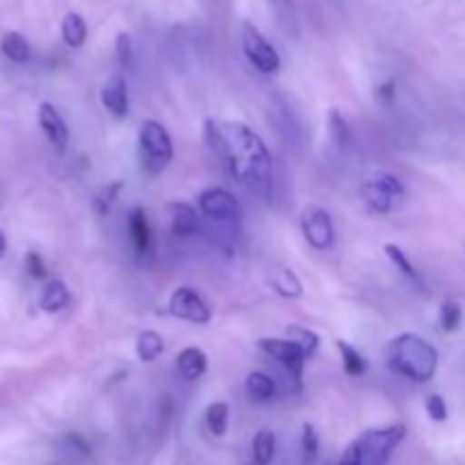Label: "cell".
<instances>
[{
  "mask_svg": "<svg viewBox=\"0 0 465 465\" xmlns=\"http://www.w3.org/2000/svg\"><path fill=\"white\" fill-rule=\"evenodd\" d=\"M204 136H207L213 157L241 186H245L259 200H271L272 159L257 132H252L243 123L207 118Z\"/></svg>",
  "mask_w": 465,
  "mask_h": 465,
  "instance_id": "obj_1",
  "label": "cell"
},
{
  "mask_svg": "<svg viewBox=\"0 0 465 465\" xmlns=\"http://www.w3.org/2000/svg\"><path fill=\"white\" fill-rule=\"evenodd\" d=\"M389 368L407 380L427 384L439 371V350L418 334H400L386 350Z\"/></svg>",
  "mask_w": 465,
  "mask_h": 465,
  "instance_id": "obj_2",
  "label": "cell"
},
{
  "mask_svg": "<svg viewBox=\"0 0 465 465\" xmlns=\"http://www.w3.org/2000/svg\"><path fill=\"white\" fill-rule=\"evenodd\" d=\"M141 166L148 175H159L173 162V139L159 121H143L139 130Z\"/></svg>",
  "mask_w": 465,
  "mask_h": 465,
  "instance_id": "obj_3",
  "label": "cell"
},
{
  "mask_svg": "<svg viewBox=\"0 0 465 465\" xmlns=\"http://www.w3.org/2000/svg\"><path fill=\"white\" fill-rule=\"evenodd\" d=\"M407 436V427L400 422V425L384 427V430H368L354 440L359 450V459L361 465H386L391 459V454L395 452L400 443Z\"/></svg>",
  "mask_w": 465,
  "mask_h": 465,
  "instance_id": "obj_4",
  "label": "cell"
},
{
  "mask_svg": "<svg viewBox=\"0 0 465 465\" xmlns=\"http://www.w3.org/2000/svg\"><path fill=\"white\" fill-rule=\"evenodd\" d=\"M241 44H243V53L248 57V62L257 68L259 73H271L280 71V54H277L275 45L252 25V23H243L241 27Z\"/></svg>",
  "mask_w": 465,
  "mask_h": 465,
  "instance_id": "obj_5",
  "label": "cell"
},
{
  "mask_svg": "<svg viewBox=\"0 0 465 465\" xmlns=\"http://www.w3.org/2000/svg\"><path fill=\"white\" fill-rule=\"evenodd\" d=\"M200 212L207 218L216 221L218 225L227 227L230 232L239 230L241 223V204L239 200L225 189H207L198 198Z\"/></svg>",
  "mask_w": 465,
  "mask_h": 465,
  "instance_id": "obj_6",
  "label": "cell"
},
{
  "mask_svg": "<svg viewBox=\"0 0 465 465\" xmlns=\"http://www.w3.org/2000/svg\"><path fill=\"white\" fill-rule=\"evenodd\" d=\"M300 227H302L304 241L312 248L330 250L334 245V223H331V216L322 207H316V204L304 207L302 216H300Z\"/></svg>",
  "mask_w": 465,
  "mask_h": 465,
  "instance_id": "obj_7",
  "label": "cell"
},
{
  "mask_svg": "<svg viewBox=\"0 0 465 465\" xmlns=\"http://www.w3.org/2000/svg\"><path fill=\"white\" fill-rule=\"evenodd\" d=\"M168 312L180 321L193 322V325H207L212 321L209 304L204 302L198 291L189 289V286H180L173 291L171 300H168Z\"/></svg>",
  "mask_w": 465,
  "mask_h": 465,
  "instance_id": "obj_8",
  "label": "cell"
},
{
  "mask_svg": "<svg viewBox=\"0 0 465 465\" xmlns=\"http://www.w3.org/2000/svg\"><path fill=\"white\" fill-rule=\"evenodd\" d=\"M259 350L266 352L268 357H272L275 361H280L282 366L289 371V375L293 377L295 386H302V375L304 366H307V357H304L302 350L295 343H291L289 339H259Z\"/></svg>",
  "mask_w": 465,
  "mask_h": 465,
  "instance_id": "obj_9",
  "label": "cell"
},
{
  "mask_svg": "<svg viewBox=\"0 0 465 465\" xmlns=\"http://www.w3.org/2000/svg\"><path fill=\"white\" fill-rule=\"evenodd\" d=\"M100 100L103 107L112 114L114 118H125L130 112V95H127V82L121 73H114L107 82H104L103 91H100Z\"/></svg>",
  "mask_w": 465,
  "mask_h": 465,
  "instance_id": "obj_10",
  "label": "cell"
},
{
  "mask_svg": "<svg viewBox=\"0 0 465 465\" xmlns=\"http://www.w3.org/2000/svg\"><path fill=\"white\" fill-rule=\"evenodd\" d=\"M39 125L44 134L48 136L50 143L57 150H64L68 143V125L62 118V114L54 109V104L41 103L39 104Z\"/></svg>",
  "mask_w": 465,
  "mask_h": 465,
  "instance_id": "obj_11",
  "label": "cell"
},
{
  "mask_svg": "<svg viewBox=\"0 0 465 465\" xmlns=\"http://www.w3.org/2000/svg\"><path fill=\"white\" fill-rule=\"evenodd\" d=\"M168 213H171V227L173 234L180 239H189L198 232V209L189 203H173L168 204Z\"/></svg>",
  "mask_w": 465,
  "mask_h": 465,
  "instance_id": "obj_12",
  "label": "cell"
},
{
  "mask_svg": "<svg viewBox=\"0 0 465 465\" xmlns=\"http://www.w3.org/2000/svg\"><path fill=\"white\" fill-rule=\"evenodd\" d=\"M177 371L184 377L186 381H195L207 372V354L200 348H184L180 354H177Z\"/></svg>",
  "mask_w": 465,
  "mask_h": 465,
  "instance_id": "obj_13",
  "label": "cell"
},
{
  "mask_svg": "<svg viewBox=\"0 0 465 465\" xmlns=\"http://www.w3.org/2000/svg\"><path fill=\"white\" fill-rule=\"evenodd\" d=\"M268 284L272 286V291H275L277 295H282V298L286 300H295L304 293L302 282H300L298 275L286 266L272 268L271 275H268Z\"/></svg>",
  "mask_w": 465,
  "mask_h": 465,
  "instance_id": "obj_14",
  "label": "cell"
},
{
  "mask_svg": "<svg viewBox=\"0 0 465 465\" xmlns=\"http://www.w3.org/2000/svg\"><path fill=\"white\" fill-rule=\"evenodd\" d=\"M41 309L45 313H59L71 304V291L62 280H53L41 293Z\"/></svg>",
  "mask_w": 465,
  "mask_h": 465,
  "instance_id": "obj_15",
  "label": "cell"
},
{
  "mask_svg": "<svg viewBox=\"0 0 465 465\" xmlns=\"http://www.w3.org/2000/svg\"><path fill=\"white\" fill-rule=\"evenodd\" d=\"M275 380H271L266 372L252 371L245 377V393H248L250 400H254V402H268V400L275 398Z\"/></svg>",
  "mask_w": 465,
  "mask_h": 465,
  "instance_id": "obj_16",
  "label": "cell"
},
{
  "mask_svg": "<svg viewBox=\"0 0 465 465\" xmlns=\"http://www.w3.org/2000/svg\"><path fill=\"white\" fill-rule=\"evenodd\" d=\"M127 225H130L132 243H134V250L139 254H145L150 248V225L148 218H145V212L141 207L132 209L130 218H127Z\"/></svg>",
  "mask_w": 465,
  "mask_h": 465,
  "instance_id": "obj_17",
  "label": "cell"
},
{
  "mask_svg": "<svg viewBox=\"0 0 465 465\" xmlns=\"http://www.w3.org/2000/svg\"><path fill=\"white\" fill-rule=\"evenodd\" d=\"M86 35H89V27H86V21L80 16V14L71 12L64 16L62 21L64 44L71 45V48H82L86 41Z\"/></svg>",
  "mask_w": 465,
  "mask_h": 465,
  "instance_id": "obj_18",
  "label": "cell"
},
{
  "mask_svg": "<svg viewBox=\"0 0 465 465\" xmlns=\"http://www.w3.org/2000/svg\"><path fill=\"white\" fill-rule=\"evenodd\" d=\"M0 50H3L5 57L12 59V62L16 64H25L32 54L30 44H27L25 36L18 35V32H7V35H3V39H0Z\"/></svg>",
  "mask_w": 465,
  "mask_h": 465,
  "instance_id": "obj_19",
  "label": "cell"
},
{
  "mask_svg": "<svg viewBox=\"0 0 465 465\" xmlns=\"http://www.w3.org/2000/svg\"><path fill=\"white\" fill-rule=\"evenodd\" d=\"M163 352V339L157 331H141L136 336V357L143 363H153L162 357Z\"/></svg>",
  "mask_w": 465,
  "mask_h": 465,
  "instance_id": "obj_20",
  "label": "cell"
},
{
  "mask_svg": "<svg viewBox=\"0 0 465 465\" xmlns=\"http://www.w3.org/2000/svg\"><path fill=\"white\" fill-rule=\"evenodd\" d=\"M361 195H363V200H366L368 207L377 213H389L391 209H393L395 200H398V198H393L391 193H386V191L381 189V186H377L372 180H368L366 184L361 186Z\"/></svg>",
  "mask_w": 465,
  "mask_h": 465,
  "instance_id": "obj_21",
  "label": "cell"
},
{
  "mask_svg": "<svg viewBox=\"0 0 465 465\" xmlns=\"http://www.w3.org/2000/svg\"><path fill=\"white\" fill-rule=\"evenodd\" d=\"M336 348H339L341 359H343V371L348 372L350 377L366 375L368 363H366V359H363V354L359 352V350H354L352 345H350L348 341H343V339L336 341Z\"/></svg>",
  "mask_w": 465,
  "mask_h": 465,
  "instance_id": "obj_22",
  "label": "cell"
},
{
  "mask_svg": "<svg viewBox=\"0 0 465 465\" xmlns=\"http://www.w3.org/2000/svg\"><path fill=\"white\" fill-rule=\"evenodd\" d=\"M284 339H289L291 343L298 345L300 350L304 352V357L312 359L313 354L318 352V345H321V339H318L316 331L307 330V327H300V325H293L286 330V336Z\"/></svg>",
  "mask_w": 465,
  "mask_h": 465,
  "instance_id": "obj_23",
  "label": "cell"
},
{
  "mask_svg": "<svg viewBox=\"0 0 465 465\" xmlns=\"http://www.w3.org/2000/svg\"><path fill=\"white\" fill-rule=\"evenodd\" d=\"M275 434L271 430H262L252 440V457L254 465H271L275 457Z\"/></svg>",
  "mask_w": 465,
  "mask_h": 465,
  "instance_id": "obj_24",
  "label": "cell"
},
{
  "mask_svg": "<svg viewBox=\"0 0 465 465\" xmlns=\"http://www.w3.org/2000/svg\"><path fill=\"white\" fill-rule=\"evenodd\" d=\"M204 420H207V430L213 436H225L227 425H230V407L225 402L209 404L207 413H204Z\"/></svg>",
  "mask_w": 465,
  "mask_h": 465,
  "instance_id": "obj_25",
  "label": "cell"
},
{
  "mask_svg": "<svg viewBox=\"0 0 465 465\" xmlns=\"http://www.w3.org/2000/svg\"><path fill=\"white\" fill-rule=\"evenodd\" d=\"M327 123H330V125H327V130H330L331 141H334L339 148H345V145L350 143V139H352V134H350V125H348V121H345L343 114H341L339 109H331Z\"/></svg>",
  "mask_w": 465,
  "mask_h": 465,
  "instance_id": "obj_26",
  "label": "cell"
},
{
  "mask_svg": "<svg viewBox=\"0 0 465 465\" xmlns=\"http://www.w3.org/2000/svg\"><path fill=\"white\" fill-rule=\"evenodd\" d=\"M123 186H125V184H123V182H112V184L103 186V189H100L98 193H95L94 209H95V213H98V216H107L109 209L114 207V203H116L118 195H121Z\"/></svg>",
  "mask_w": 465,
  "mask_h": 465,
  "instance_id": "obj_27",
  "label": "cell"
},
{
  "mask_svg": "<svg viewBox=\"0 0 465 465\" xmlns=\"http://www.w3.org/2000/svg\"><path fill=\"white\" fill-rule=\"evenodd\" d=\"M439 321H440V330L443 331H457L461 327L463 321V312H461V304L457 300H445L443 307H440L439 313Z\"/></svg>",
  "mask_w": 465,
  "mask_h": 465,
  "instance_id": "obj_28",
  "label": "cell"
},
{
  "mask_svg": "<svg viewBox=\"0 0 465 465\" xmlns=\"http://www.w3.org/2000/svg\"><path fill=\"white\" fill-rule=\"evenodd\" d=\"M384 252H386V257L391 259V263H393L395 268H398L400 272H402V275H407L409 280H418V271H416V266H413L411 262H409V257H407V252H404L402 248H400L398 243H386L384 245Z\"/></svg>",
  "mask_w": 465,
  "mask_h": 465,
  "instance_id": "obj_29",
  "label": "cell"
},
{
  "mask_svg": "<svg viewBox=\"0 0 465 465\" xmlns=\"http://www.w3.org/2000/svg\"><path fill=\"white\" fill-rule=\"evenodd\" d=\"M318 450H321V439H318L316 427L304 422L302 425V461L313 465L318 459Z\"/></svg>",
  "mask_w": 465,
  "mask_h": 465,
  "instance_id": "obj_30",
  "label": "cell"
},
{
  "mask_svg": "<svg viewBox=\"0 0 465 465\" xmlns=\"http://www.w3.org/2000/svg\"><path fill=\"white\" fill-rule=\"evenodd\" d=\"M372 182H375L377 186H381V189L386 191V193H391L393 195V198H402L404 193H407V191H404V184H402V180H400L398 175H393V173H377V175H372L371 177Z\"/></svg>",
  "mask_w": 465,
  "mask_h": 465,
  "instance_id": "obj_31",
  "label": "cell"
},
{
  "mask_svg": "<svg viewBox=\"0 0 465 465\" xmlns=\"http://www.w3.org/2000/svg\"><path fill=\"white\" fill-rule=\"evenodd\" d=\"M425 407H427V413H430V418L434 422L448 420V404H445L443 395H439V393L430 395V398H427Z\"/></svg>",
  "mask_w": 465,
  "mask_h": 465,
  "instance_id": "obj_32",
  "label": "cell"
},
{
  "mask_svg": "<svg viewBox=\"0 0 465 465\" xmlns=\"http://www.w3.org/2000/svg\"><path fill=\"white\" fill-rule=\"evenodd\" d=\"M116 59L121 66L132 62V36L127 32H118L116 36Z\"/></svg>",
  "mask_w": 465,
  "mask_h": 465,
  "instance_id": "obj_33",
  "label": "cell"
},
{
  "mask_svg": "<svg viewBox=\"0 0 465 465\" xmlns=\"http://www.w3.org/2000/svg\"><path fill=\"white\" fill-rule=\"evenodd\" d=\"M25 271H27V275L35 277V280H44V277L48 275V268H45L44 259H41L39 252H27Z\"/></svg>",
  "mask_w": 465,
  "mask_h": 465,
  "instance_id": "obj_34",
  "label": "cell"
},
{
  "mask_svg": "<svg viewBox=\"0 0 465 465\" xmlns=\"http://www.w3.org/2000/svg\"><path fill=\"white\" fill-rule=\"evenodd\" d=\"M339 465H361V459H359V450L357 445H350L348 450L343 452V459H341Z\"/></svg>",
  "mask_w": 465,
  "mask_h": 465,
  "instance_id": "obj_35",
  "label": "cell"
},
{
  "mask_svg": "<svg viewBox=\"0 0 465 465\" xmlns=\"http://www.w3.org/2000/svg\"><path fill=\"white\" fill-rule=\"evenodd\" d=\"M5 252H7V239H5L3 230H0V259L5 257Z\"/></svg>",
  "mask_w": 465,
  "mask_h": 465,
  "instance_id": "obj_36",
  "label": "cell"
}]
</instances>
